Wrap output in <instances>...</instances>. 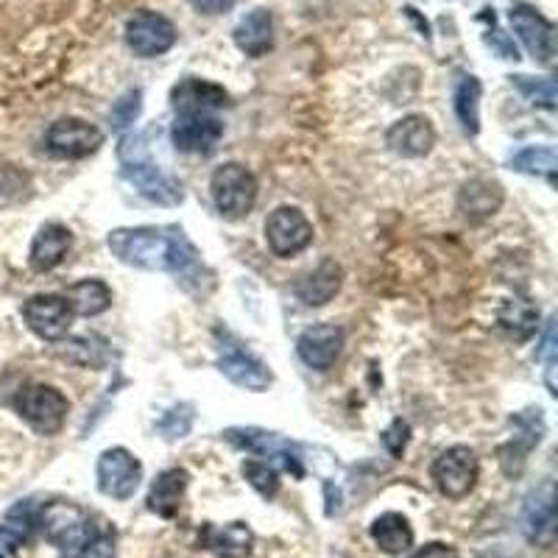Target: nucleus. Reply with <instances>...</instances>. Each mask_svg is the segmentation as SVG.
<instances>
[{
  "label": "nucleus",
  "mask_w": 558,
  "mask_h": 558,
  "mask_svg": "<svg viewBox=\"0 0 558 558\" xmlns=\"http://www.w3.org/2000/svg\"><path fill=\"white\" fill-rule=\"evenodd\" d=\"M70 243H73V235H70L68 227H62V223H45L34 235L32 252H28V266L37 274L53 271L64 260V254L70 252Z\"/></svg>",
  "instance_id": "412c9836"
},
{
  "label": "nucleus",
  "mask_w": 558,
  "mask_h": 558,
  "mask_svg": "<svg viewBox=\"0 0 558 558\" xmlns=\"http://www.w3.org/2000/svg\"><path fill=\"white\" fill-rule=\"evenodd\" d=\"M386 143L400 157H427L433 146H436V129H433V123L427 121L425 114H408V118H402V121H397L388 129Z\"/></svg>",
  "instance_id": "a211bd4d"
},
{
  "label": "nucleus",
  "mask_w": 558,
  "mask_h": 558,
  "mask_svg": "<svg viewBox=\"0 0 558 558\" xmlns=\"http://www.w3.org/2000/svg\"><path fill=\"white\" fill-rule=\"evenodd\" d=\"M232 39H235L238 51L246 53V57L257 59L266 57L274 48V17L266 9H254L246 17L241 20L232 32Z\"/></svg>",
  "instance_id": "5701e85b"
},
{
  "label": "nucleus",
  "mask_w": 558,
  "mask_h": 558,
  "mask_svg": "<svg viewBox=\"0 0 558 558\" xmlns=\"http://www.w3.org/2000/svg\"><path fill=\"white\" fill-rule=\"evenodd\" d=\"M23 318H26L28 330L43 341H62L70 330V322H73V311L68 307L64 296L39 293L23 305Z\"/></svg>",
  "instance_id": "2eb2a0df"
},
{
  "label": "nucleus",
  "mask_w": 558,
  "mask_h": 558,
  "mask_svg": "<svg viewBox=\"0 0 558 558\" xmlns=\"http://www.w3.org/2000/svg\"><path fill=\"white\" fill-rule=\"evenodd\" d=\"M193 425V405H177L166 413V416L159 418V433L166 438H182L191 433Z\"/></svg>",
  "instance_id": "c9c22d12"
},
{
  "label": "nucleus",
  "mask_w": 558,
  "mask_h": 558,
  "mask_svg": "<svg viewBox=\"0 0 558 558\" xmlns=\"http://www.w3.org/2000/svg\"><path fill=\"white\" fill-rule=\"evenodd\" d=\"M266 241L277 257H296L313 243V223L299 207H277L266 221Z\"/></svg>",
  "instance_id": "9d476101"
},
{
  "label": "nucleus",
  "mask_w": 558,
  "mask_h": 558,
  "mask_svg": "<svg viewBox=\"0 0 558 558\" xmlns=\"http://www.w3.org/2000/svg\"><path fill=\"white\" fill-rule=\"evenodd\" d=\"M497 324H500V330L506 332L511 341L525 343L527 338L536 332V327H539V311H536L527 299H508L506 305L500 307Z\"/></svg>",
  "instance_id": "c85d7f7f"
},
{
  "label": "nucleus",
  "mask_w": 558,
  "mask_h": 558,
  "mask_svg": "<svg viewBox=\"0 0 558 558\" xmlns=\"http://www.w3.org/2000/svg\"><path fill=\"white\" fill-rule=\"evenodd\" d=\"M82 558H114V539L109 533H93V539L78 553Z\"/></svg>",
  "instance_id": "ea45409f"
},
{
  "label": "nucleus",
  "mask_w": 558,
  "mask_h": 558,
  "mask_svg": "<svg viewBox=\"0 0 558 558\" xmlns=\"http://www.w3.org/2000/svg\"><path fill=\"white\" fill-rule=\"evenodd\" d=\"M198 545L218 558L252 556L254 531L246 522H227V525H204L198 531Z\"/></svg>",
  "instance_id": "aec40b11"
},
{
  "label": "nucleus",
  "mask_w": 558,
  "mask_h": 558,
  "mask_svg": "<svg viewBox=\"0 0 558 558\" xmlns=\"http://www.w3.org/2000/svg\"><path fill=\"white\" fill-rule=\"evenodd\" d=\"M173 146L182 154H207L216 151V146L223 137V123L218 112H207V109H184L177 112V121L171 126Z\"/></svg>",
  "instance_id": "6e6552de"
},
{
  "label": "nucleus",
  "mask_w": 558,
  "mask_h": 558,
  "mask_svg": "<svg viewBox=\"0 0 558 558\" xmlns=\"http://www.w3.org/2000/svg\"><path fill=\"white\" fill-rule=\"evenodd\" d=\"M121 166L123 179L132 184L140 196H146L154 204H162V207H177V204H182V184L171 173L159 171L154 166L151 159H148L146 148H143V137H123Z\"/></svg>",
  "instance_id": "f03ea898"
},
{
  "label": "nucleus",
  "mask_w": 558,
  "mask_h": 558,
  "mask_svg": "<svg viewBox=\"0 0 558 558\" xmlns=\"http://www.w3.org/2000/svg\"><path fill=\"white\" fill-rule=\"evenodd\" d=\"M104 143V132L82 118H62L45 132V148L59 159H84L96 154Z\"/></svg>",
  "instance_id": "f8f14e48"
},
{
  "label": "nucleus",
  "mask_w": 558,
  "mask_h": 558,
  "mask_svg": "<svg viewBox=\"0 0 558 558\" xmlns=\"http://www.w3.org/2000/svg\"><path fill=\"white\" fill-rule=\"evenodd\" d=\"M23 533L14 525H0V558H14V553L23 545Z\"/></svg>",
  "instance_id": "a19ab883"
},
{
  "label": "nucleus",
  "mask_w": 558,
  "mask_h": 558,
  "mask_svg": "<svg viewBox=\"0 0 558 558\" xmlns=\"http://www.w3.org/2000/svg\"><path fill=\"white\" fill-rule=\"evenodd\" d=\"M372 539L388 556H402L413 547V527L408 517L388 511V514H380L372 522Z\"/></svg>",
  "instance_id": "cd10ccee"
},
{
  "label": "nucleus",
  "mask_w": 558,
  "mask_h": 558,
  "mask_svg": "<svg viewBox=\"0 0 558 558\" xmlns=\"http://www.w3.org/2000/svg\"><path fill=\"white\" fill-rule=\"evenodd\" d=\"M502 198H506V193H502L500 184L492 182V179L475 177L463 184L461 193H458V209L470 221H483V218H492L502 207Z\"/></svg>",
  "instance_id": "4be33fe9"
},
{
  "label": "nucleus",
  "mask_w": 558,
  "mask_h": 558,
  "mask_svg": "<svg viewBox=\"0 0 558 558\" xmlns=\"http://www.w3.org/2000/svg\"><path fill=\"white\" fill-rule=\"evenodd\" d=\"M408 436H411V427H408V422H402V418H393L391 427L383 433V445H386V450L391 452L393 458H400L402 452H405Z\"/></svg>",
  "instance_id": "58836bf2"
},
{
  "label": "nucleus",
  "mask_w": 558,
  "mask_h": 558,
  "mask_svg": "<svg viewBox=\"0 0 558 558\" xmlns=\"http://www.w3.org/2000/svg\"><path fill=\"white\" fill-rule=\"evenodd\" d=\"M187 492V472L184 470H166L162 475H157V481L151 483V492H148V511L162 520H173L179 514V506H182V497Z\"/></svg>",
  "instance_id": "393cba45"
},
{
  "label": "nucleus",
  "mask_w": 558,
  "mask_h": 558,
  "mask_svg": "<svg viewBox=\"0 0 558 558\" xmlns=\"http://www.w3.org/2000/svg\"><path fill=\"white\" fill-rule=\"evenodd\" d=\"M343 271L336 260H324L322 266L313 268L302 282L296 286L299 302H305L307 307L327 305L338 291H341Z\"/></svg>",
  "instance_id": "a878e982"
},
{
  "label": "nucleus",
  "mask_w": 558,
  "mask_h": 558,
  "mask_svg": "<svg viewBox=\"0 0 558 558\" xmlns=\"http://www.w3.org/2000/svg\"><path fill=\"white\" fill-rule=\"evenodd\" d=\"M511 168L520 173H527V177H545L556 179L558 171V157L553 146H536V148H522L520 154L511 157Z\"/></svg>",
  "instance_id": "7c9ffc66"
},
{
  "label": "nucleus",
  "mask_w": 558,
  "mask_h": 558,
  "mask_svg": "<svg viewBox=\"0 0 558 558\" xmlns=\"http://www.w3.org/2000/svg\"><path fill=\"white\" fill-rule=\"evenodd\" d=\"M107 341L101 336H82L64 343L62 357L84 368H104L107 363Z\"/></svg>",
  "instance_id": "2f4dec72"
},
{
  "label": "nucleus",
  "mask_w": 558,
  "mask_h": 558,
  "mask_svg": "<svg viewBox=\"0 0 558 558\" xmlns=\"http://www.w3.org/2000/svg\"><path fill=\"white\" fill-rule=\"evenodd\" d=\"M14 411H17L20 418H23L32 430H37L39 436H57L64 427L70 402L59 388L45 386V383H34V386L20 388L17 397H14Z\"/></svg>",
  "instance_id": "20e7f679"
},
{
  "label": "nucleus",
  "mask_w": 558,
  "mask_h": 558,
  "mask_svg": "<svg viewBox=\"0 0 558 558\" xmlns=\"http://www.w3.org/2000/svg\"><path fill=\"white\" fill-rule=\"evenodd\" d=\"M539 355L545 357V363H547V368H545L547 388H550V393H558L556 391V318H550V322H547L545 343H542Z\"/></svg>",
  "instance_id": "e433bc0d"
},
{
  "label": "nucleus",
  "mask_w": 558,
  "mask_h": 558,
  "mask_svg": "<svg viewBox=\"0 0 558 558\" xmlns=\"http://www.w3.org/2000/svg\"><path fill=\"white\" fill-rule=\"evenodd\" d=\"M241 472H243V477L252 483V488L257 492V495L266 497V500L277 497L279 475H277V470H274V463L257 461V458H248V461H243Z\"/></svg>",
  "instance_id": "473e14b6"
},
{
  "label": "nucleus",
  "mask_w": 558,
  "mask_h": 558,
  "mask_svg": "<svg viewBox=\"0 0 558 558\" xmlns=\"http://www.w3.org/2000/svg\"><path fill=\"white\" fill-rule=\"evenodd\" d=\"M229 96L227 89L218 87L204 78H182L177 87L171 89V104L173 112H184V109H207V112H218L227 107Z\"/></svg>",
  "instance_id": "b1692460"
},
{
  "label": "nucleus",
  "mask_w": 558,
  "mask_h": 558,
  "mask_svg": "<svg viewBox=\"0 0 558 558\" xmlns=\"http://www.w3.org/2000/svg\"><path fill=\"white\" fill-rule=\"evenodd\" d=\"M223 438L232 441L235 447H241V450L268 458V463H282V466H286L288 472H293L296 477L305 475V470H302V461H305V458H302V450H299L293 441L279 436V433L260 430V427H229V430L223 433Z\"/></svg>",
  "instance_id": "1a4fd4ad"
},
{
  "label": "nucleus",
  "mask_w": 558,
  "mask_h": 558,
  "mask_svg": "<svg viewBox=\"0 0 558 558\" xmlns=\"http://www.w3.org/2000/svg\"><path fill=\"white\" fill-rule=\"evenodd\" d=\"M508 20H511V28L522 39L527 53L539 64H553V59H556V26L550 20L527 3H517L508 12Z\"/></svg>",
  "instance_id": "4468645a"
},
{
  "label": "nucleus",
  "mask_w": 558,
  "mask_h": 558,
  "mask_svg": "<svg viewBox=\"0 0 558 558\" xmlns=\"http://www.w3.org/2000/svg\"><path fill=\"white\" fill-rule=\"evenodd\" d=\"M486 45H492L497 53H500V59H520V51H517L514 39L508 37L506 32H502L500 26H497V17H495V9H492V28L486 32Z\"/></svg>",
  "instance_id": "4c0bfd02"
},
{
  "label": "nucleus",
  "mask_w": 558,
  "mask_h": 558,
  "mask_svg": "<svg viewBox=\"0 0 558 558\" xmlns=\"http://www.w3.org/2000/svg\"><path fill=\"white\" fill-rule=\"evenodd\" d=\"M191 3L202 14H223L235 7V0H191Z\"/></svg>",
  "instance_id": "37998d69"
},
{
  "label": "nucleus",
  "mask_w": 558,
  "mask_h": 558,
  "mask_svg": "<svg viewBox=\"0 0 558 558\" xmlns=\"http://www.w3.org/2000/svg\"><path fill=\"white\" fill-rule=\"evenodd\" d=\"M511 427H514V436L508 445L500 447V466L508 477L520 475L525 470L527 452L539 447L542 436H545V418H542V411L517 413L511 418Z\"/></svg>",
  "instance_id": "dca6fc26"
},
{
  "label": "nucleus",
  "mask_w": 558,
  "mask_h": 558,
  "mask_svg": "<svg viewBox=\"0 0 558 558\" xmlns=\"http://www.w3.org/2000/svg\"><path fill=\"white\" fill-rule=\"evenodd\" d=\"M343 349V330L336 324H313L296 341V352L302 363L316 372H327L338 361Z\"/></svg>",
  "instance_id": "f3484780"
},
{
  "label": "nucleus",
  "mask_w": 558,
  "mask_h": 558,
  "mask_svg": "<svg viewBox=\"0 0 558 558\" xmlns=\"http://www.w3.org/2000/svg\"><path fill=\"white\" fill-rule=\"evenodd\" d=\"M481 82L475 76H461L452 93V107H456L458 123H461L463 134L475 137L481 132Z\"/></svg>",
  "instance_id": "c756f323"
},
{
  "label": "nucleus",
  "mask_w": 558,
  "mask_h": 558,
  "mask_svg": "<svg viewBox=\"0 0 558 558\" xmlns=\"http://www.w3.org/2000/svg\"><path fill=\"white\" fill-rule=\"evenodd\" d=\"M98 488L112 500H129L143 481V466L126 447H112L104 450L96 466Z\"/></svg>",
  "instance_id": "9b49d317"
},
{
  "label": "nucleus",
  "mask_w": 558,
  "mask_h": 558,
  "mask_svg": "<svg viewBox=\"0 0 558 558\" xmlns=\"http://www.w3.org/2000/svg\"><path fill=\"white\" fill-rule=\"evenodd\" d=\"M140 112H143V93H140V89H126V93L112 104L109 123H112L114 132H123V129H129L137 121Z\"/></svg>",
  "instance_id": "f704fd0d"
},
{
  "label": "nucleus",
  "mask_w": 558,
  "mask_h": 558,
  "mask_svg": "<svg viewBox=\"0 0 558 558\" xmlns=\"http://www.w3.org/2000/svg\"><path fill=\"white\" fill-rule=\"evenodd\" d=\"M511 84L520 89L522 96L542 109H556V82L553 78H531V76H511Z\"/></svg>",
  "instance_id": "72a5a7b5"
},
{
  "label": "nucleus",
  "mask_w": 558,
  "mask_h": 558,
  "mask_svg": "<svg viewBox=\"0 0 558 558\" xmlns=\"http://www.w3.org/2000/svg\"><path fill=\"white\" fill-rule=\"evenodd\" d=\"M216 352H218V372L227 377L229 383L246 388V391L263 393L274 383L271 368L252 355L232 332L218 330L216 332Z\"/></svg>",
  "instance_id": "39448f33"
},
{
  "label": "nucleus",
  "mask_w": 558,
  "mask_h": 558,
  "mask_svg": "<svg viewBox=\"0 0 558 558\" xmlns=\"http://www.w3.org/2000/svg\"><path fill=\"white\" fill-rule=\"evenodd\" d=\"M64 302L73 311V316H101V313L109 311L112 305V291H109L107 282L101 279H82L76 286H70L64 291Z\"/></svg>",
  "instance_id": "bb28decb"
},
{
  "label": "nucleus",
  "mask_w": 558,
  "mask_h": 558,
  "mask_svg": "<svg viewBox=\"0 0 558 558\" xmlns=\"http://www.w3.org/2000/svg\"><path fill=\"white\" fill-rule=\"evenodd\" d=\"M126 45L143 59L162 57L177 45V26L166 14L146 9V12H137L126 23Z\"/></svg>",
  "instance_id": "ddd939ff"
},
{
  "label": "nucleus",
  "mask_w": 558,
  "mask_h": 558,
  "mask_svg": "<svg viewBox=\"0 0 558 558\" xmlns=\"http://www.w3.org/2000/svg\"><path fill=\"white\" fill-rule=\"evenodd\" d=\"M411 558H458L456 550L450 545H441V542H430V545L418 547Z\"/></svg>",
  "instance_id": "79ce46f5"
},
{
  "label": "nucleus",
  "mask_w": 558,
  "mask_h": 558,
  "mask_svg": "<svg viewBox=\"0 0 558 558\" xmlns=\"http://www.w3.org/2000/svg\"><path fill=\"white\" fill-rule=\"evenodd\" d=\"M39 527L45 539L62 553H82V547L93 539V520L76 502H48L39 514Z\"/></svg>",
  "instance_id": "423d86ee"
},
{
  "label": "nucleus",
  "mask_w": 558,
  "mask_h": 558,
  "mask_svg": "<svg viewBox=\"0 0 558 558\" xmlns=\"http://www.w3.org/2000/svg\"><path fill=\"white\" fill-rule=\"evenodd\" d=\"M477 475H481V463L470 447L456 445L447 447L441 456L433 461V481L436 488L450 500H461L475 488Z\"/></svg>",
  "instance_id": "0eeeda50"
},
{
  "label": "nucleus",
  "mask_w": 558,
  "mask_h": 558,
  "mask_svg": "<svg viewBox=\"0 0 558 558\" xmlns=\"http://www.w3.org/2000/svg\"><path fill=\"white\" fill-rule=\"evenodd\" d=\"M522 527L525 536L539 547H553L556 542V497H553V483L536 488L525 502L522 511Z\"/></svg>",
  "instance_id": "6ab92c4d"
},
{
  "label": "nucleus",
  "mask_w": 558,
  "mask_h": 558,
  "mask_svg": "<svg viewBox=\"0 0 558 558\" xmlns=\"http://www.w3.org/2000/svg\"><path fill=\"white\" fill-rule=\"evenodd\" d=\"M209 193H213V204L229 221L248 216L257 204V179L241 162H227V166L216 168L213 179H209Z\"/></svg>",
  "instance_id": "7ed1b4c3"
},
{
  "label": "nucleus",
  "mask_w": 558,
  "mask_h": 558,
  "mask_svg": "<svg viewBox=\"0 0 558 558\" xmlns=\"http://www.w3.org/2000/svg\"><path fill=\"white\" fill-rule=\"evenodd\" d=\"M107 246L123 266L168 271L193 293H207L204 282L213 286V274L204 268L202 254L179 227H121L109 232Z\"/></svg>",
  "instance_id": "f257e3e1"
}]
</instances>
